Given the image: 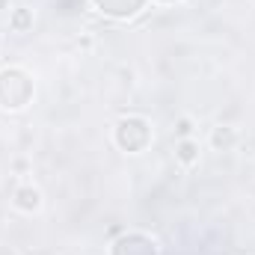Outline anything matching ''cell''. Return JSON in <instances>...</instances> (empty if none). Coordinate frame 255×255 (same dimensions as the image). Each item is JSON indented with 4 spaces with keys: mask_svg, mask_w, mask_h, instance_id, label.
Instances as JSON below:
<instances>
[{
    "mask_svg": "<svg viewBox=\"0 0 255 255\" xmlns=\"http://www.w3.org/2000/svg\"><path fill=\"white\" fill-rule=\"evenodd\" d=\"M163 3H172V0H163Z\"/></svg>",
    "mask_w": 255,
    "mask_h": 255,
    "instance_id": "obj_5",
    "label": "cell"
},
{
    "mask_svg": "<svg viewBox=\"0 0 255 255\" xmlns=\"http://www.w3.org/2000/svg\"><path fill=\"white\" fill-rule=\"evenodd\" d=\"M98 6L107 12V15H116V18H125V15H133L142 0H98Z\"/></svg>",
    "mask_w": 255,
    "mask_h": 255,
    "instance_id": "obj_2",
    "label": "cell"
},
{
    "mask_svg": "<svg viewBox=\"0 0 255 255\" xmlns=\"http://www.w3.org/2000/svg\"><path fill=\"white\" fill-rule=\"evenodd\" d=\"M33 86L24 71H3L0 74V101L6 107H24L30 98Z\"/></svg>",
    "mask_w": 255,
    "mask_h": 255,
    "instance_id": "obj_1",
    "label": "cell"
},
{
    "mask_svg": "<svg viewBox=\"0 0 255 255\" xmlns=\"http://www.w3.org/2000/svg\"><path fill=\"white\" fill-rule=\"evenodd\" d=\"M181 160H193V145H181Z\"/></svg>",
    "mask_w": 255,
    "mask_h": 255,
    "instance_id": "obj_4",
    "label": "cell"
},
{
    "mask_svg": "<svg viewBox=\"0 0 255 255\" xmlns=\"http://www.w3.org/2000/svg\"><path fill=\"white\" fill-rule=\"evenodd\" d=\"M18 196H21V208H36L39 205V193L36 190H21Z\"/></svg>",
    "mask_w": 255,
    "mask_h": 255,
    "instance_id": "obj_3",
    "label": "cell"
}]
</instances>
